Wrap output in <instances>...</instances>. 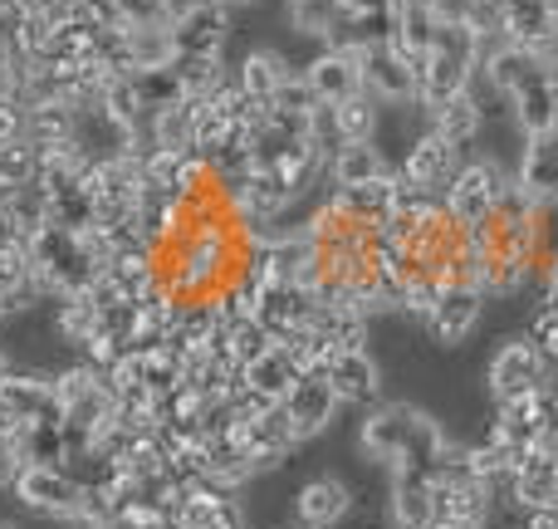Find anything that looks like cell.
<instances>
[{"mask_svg":"<svg viewBox=\"0 0 558 529\" xmlns=\"http://www.w3.org/2000/svg\"><path fill=\"white\" fill-rule=\"evenodd\" d=\"M514 182V172H505L500 163H490V157H471V163L456 172V182L446 187V212L456 216L461 226H485L495 216V206H500L505 187Z\"/></svg>","mask_w":558,"mask_h":529,"instance_id":"3957f363","label":"cell"},{"mask_svg":"<svg viewBox=\"0 0 558 529\" xmlns=\"http://www.w3.org/2000/svg\"><path fill=\"white\" fill-rule=\"evenodd\" d=\"M539 64L549 69V79H554V94H558V39H554L549 49H539Z\"/></svg>","mask_w":558,"mask_h":529,"instance_id":"bcb514c9","label":"cell"},{"mask_svg":"<svg viewBox=\"0 0 558 529\" xmlns=\"http://www.w3.org/2000/svg\"><path fill=\"white\" fill-rule=\"evenodd\" d=\"M128 15V25H172L177 10L167 0H118Z\"/></svg>","mask_w":558,"mask_h":529,"instance_id":"60d3db41","label":"cell"},{"mask_svg":"<svg viewBox=\"0 0 558 529\" xmlns=\"http://www.w3.org/2000/svg\"><path fill=\"white\" fill-rule=\"evenodd\" d=\"M270 348H275V334H270V328H265L255 314L231 318V324H226V353H231L235 363H241V373L255 363V358L270 353Z\"/></svg>","mask_w":558,"mask_h":529,"instance_id":"d590c367","label":"cell"},{"mask_svg":"<svg viewBox=\"0 0 558 529\" xmlns=\"http://www.w3.org/2000/svg\"><path fill=\"white\" fill-rule=\"evenodd\" d=\"M520 529H558V510L549 505V510H530V515H520Z\"/></svg>","mask_w":558,"mask_h":529,"instance_id":"ee69618b","label":"cell"},{"mask_svg":"<svg viewBox=\"0 0 558 529\" xmlns=\"http://www.w3.org/2000/svg\"><path fill=\"white\" fill-rule=\"evenodd\" d=\"M357 515V495L343 476H314L294 491V525L299 529H338Z\"/></svg>","mask_w":558,"mask_h":529,"instance_id":"8fae6325","label":"cell"},{"mask_svg":"<svg viewBox=\"0 0 558 529\" xmlns=\"http://www.w3.org/2000/svg\"><path fill=\"white\" fill-rule=\"evenodd\" d=\"M133 84H137V94H143L147 113H157V108L182 104V98H186V94H182V79H177V69H137Z\"/></svg>","mask_w":558,"mask_h":529,"instance_id":"74e56055","label":"cell"},{"mask_svg":"<svg viewBox=\"0 0 558 529\" xmlns=\"http://www.w3.org/2000/svg\"><path fill=\"white\" fill-rule=\"evenodd\" d=\"M10 491H15V501L25 505L29 515H45V520L74 525L78 510H84V485H78L64 466H25Z\"/></svg>","mask_w":558,"mask_h":529,"instance_id":"5b68a950","label":"cell"},{"mask_svg":"<svg viewBox=\"0 0 558 529\" xmlns=\"http://www.w3.org/2000/svg\"><path fill=\"white\" fill-rule=\"evenodd\" d=\"M235 35V5L231 0H192L172 15L177 55H226Z\"/></svg>","mask_w":558,"mask_h":529,"instance_id":"ba28073f","label":"cell"},{"mask_svg":"<svg viewBox=\"0 0 558 529\" xmlns=\"http://www.w3.org/2000/svg\"><path fill=\"white\" fill-rule=\"evenodd\" d=\"M279 407L289 412L299 442H314V436H324L328 426H333V417H338V407H343V402H338L333 383H328L324 373H308V377H299V383L289 387Z\"/></svg>","mask_w":558,"mask_h":529,"instance_id":"ac0fdd59","label":"cell"},{"mask_svg":"<svg viewBox=\"0 0 558 529\" xmlns=\"http://www.w3.org/2000/svg\"><path fill=\"white\" fill-rule=\"evenodd\" d=\"M333 108V123H338V137L343 143H377V128H383V104L373 94H353L343 104H328Z\"/></svg>","mask_w":558,"mask_h":529,"instance_id":"4dcf8cb0","label":"cell"},{"mask_svg":"<svg viewBox=\"0 0 558 529\" xmlns=\"http://www.w3.org/2000/svg\"><path fill=\"white\" fill-rule=\"evenodd\" d=\"M432 128L441 137H451L456 147H475V137L485 133V108H481V98H475V88H465V94H456V98H446V104H436L432 113Z\"/></svg>","mask_w":558,"mask_h":529,"instance_id":"4316f807","label":"cell"},{"mask_svg":"<svg viewBox=\"0 0 558 529\" xmlns=\"http://www.w3.org/2000/svg\"><path fill=\"white\" fill-rule=\"evenodd\" d=\"M324 377L333 383V393L343 407H377L383 402V368H377V358L367 353V348H338V353L328 358Z\"/></svg>","mask_w":558,"mask_h":529,"instance_id":"e0dca14e","label":"cell"},{"mask_svg":"<svg viewBox=\"0 0 558 529\" xmlns=\"http://www.w3.org/2000/svg\"><path fill=\"white\" fill-rule=\"evenodd\" d=\"M481 318H485V289L481 285H446L422 328L436 338V344L456 348V344H465V338L475 334Z\"/></svg>","mask_w":558,"mask_h":529,"instance_id":"4fadbf2b","label":"cell"},{"mask_svg":"<svg viewBox=\"0 0 558 529\" xmlns=\"http://www.w3.org/2000/svg\"><path fill=\"white\" fill-rule=\"evenodd\" d=\"M514 182H520V192L534 206L558 212V128L524 137V153L514 163Z\"/></svg>","mask_w":558,"mask_h":529,"instance_id":"5bb4252c","label":"cell"},{"mask_svg":"<svg viewBox=\"0 0 558 529\" xmlns=\"http://www.w3.org/2000/svg\"><path fill=\"white\" fill-rule=\"evenodd\" d=\"M0 529H20V525L15 520H0Z\"/></svg>","mask_w":558,"mask_h":529,"instance_id":"816d5d0a","label":"cell"},{"mask_svg":"<svg viewBox=\"0 0 558 529\" xmlns=\"http://www.w3.org/2000/svg\"><path fill=\"white\" fill-rule=\"evenodd\" d=\"M10 15H15V0H0V25H5Z\"/></svg>","mask_w":558,"mask_h":529,"instance_id":"7dc6e473","label":"cell"},{"mask_svg":"<svg viewBox=\"0 0 558 529\" xmlns=\"http://www.w3.org/2000/svg\"><path fill=\"white\" fill-rule=\"evenodd\" d=\"M128 39H133V64L137 69H172L177 64L172 25H128Z\"/></svg>","mask_w":558,"mask_h":529,"instance_id":"e575fe53","label":"cell"},{"mask_svg":"<svg viewBox=\"0 0 558 529\" xmlns=\"http://www.w3.org/2000/svg\"><path fill=\"white\" fill-rule=\"evenodd\" d=\"M314 314H318V294L308 285H265L260 309H255V318L275 334V344L314 328Z\"/></svg>","mask_w":558,"mask_h":529,"instance_id":"d6986e66","label":"cell"},{"mask_svg":"<svg viewBox=\"0 0 558 529\" xmlns=\"http://www.w3.org/2000/svg\"><path fill=\"white\" fill-rule=\"evenodd\" d=\"M530 338L534 348H539L544 358H549V368L558 373V314H549V309H534V318H530Z\"/></svg>","mask_w":558,"mask_h":529,"instance_id":"f35d334b","label":"cell"},{"mask_svg":"<svg viewBox=\"0 0 558 529\" xmlns=\"http://www.w3.org/2000/svg\"><path fill=\"white\" fill-rule=\"evenodd\" d=\"M15 15H39L59 29L69 20H78V0H15Z\"/></svg>","mask_w":558,"mask_h":529,"instance_id":"ab89813d","label":"cell"},{"mask_svg":"<svg viewBox=\"0 0 558 529\" xmlns=\"http://www.w3.org/2000/svg\"><path fill=\"white\" fill-rule=\"evenodd\" d=\"M387 520H392V529H432L436 525V485L416 471H392Z\"/></svg>","mask_w":558,"mask_h":529,"instance_id":"7402d4cb","label":"cell"},{"mask_svg":"<svg viewBox=\"0 0 558 529\" xmlns=\"http://www.w3.org/2000/svg\"><path fill=\"white\" fill-rule=\"evenodd\" d=\"M98 318H104V304H98L94 289H74V294L54 299V334L64 338V344L84 348L88 338L98 334Z\"/></svg>","mask_w":558,"mask_h":529,"instance_id":"f1b7e54d","label":"cell"},{"mask_svg":"<svg viewBox=\"0 0 558 529\" xmlns=\"http://www.w3.org/2000/svg\"><path fill=\"white\" fill-rule=\"evenodd\" d=\"M10 432H15V422H10V417H5V412H0V442H5V436H10Z\"/></svg>","mask_w":558,"mask_h":529,"instance_id":"c3c4849f","label":"cell"},{"mask_svg":"<svg viewBox=\"0 0 558 529\" xmlns=\"http://www.w3.org/2000/svg\"><path fill=\"white\" fill-rule=\"evenodd\" d=\"M284 15L299 39H324V45H338L353 29V10L343 0H289Z\"/></svg>","mask_w":558,"mask_h":529,"instance_id":"603a6c76","label":"cell"},{"mask_svg":"<svg viewBox=\"0 0 558 529\" xmlns=\"http://www.w3.org/2000/svg\"><path fill=\"white\" fill-rule=\"evenodd\" d=\"M397 167L387 163V153L377 143H348L328 157V182L324 187H363L377 177H392Z\"/></svg>","mask_w":558,"mask_h":529,"instance_id":"484cf974","label":"cell"},{"mask_svg":"<svg viewBox=\"0 0 558 529\" xmlns=\"http://www.w3.org/2000/svg\"><path fill=\"white\" fill-rule=\"evenodd\" d=\"M490 432L500 436V442L520 446V452H530V446H544L558 432L554 387H544V393H530V397H514V402H500Z\"/></svg>","mask_w":558,"mask_h":529,"instance_id":"30bf717a","label":"cell"},{"mask_svg":"<svg viewBox=\"0 0 558 529\" xmlns=\"http://www.w3.org/2000/svg\"><path fill=\"white\" fill-rule=\"evenodd\" d=\"M554 387V368L530 338H510V344L495 348L490 358V393L495 402H514V397H530Z\"/></svg>","mask_w":558,"mask_h":529,"instance_id":"52a82bcc","label":"cell"},{"mask_svg":"<svg viewBox=\"0 0 558 529\" xmlns=\"http://www.w3.org/2000/svg\"><path fill=\"white\" fill-rule=\"evenodd\" d=\"M39 172H45V157L29 137H15V143H0V187L5 192H20V187H35Z\"/></svg>","mask_w":558,"mask_h":529,"instance_id":"836d02e7","label":"cell"},{"mask_svg":"<svg viewBox=\"0 0 558 529\" xmlns=\"http://www.w3.org/2000/svg\"><path fill=\"white\" fill-rule=\"evenodd\" d=\"M0 412L10 422H64V407L54 402V377L49 373H25L10 368V377L0 383Z\"/></svg>","mask_w":558,"mask_h":529,"instance_id":"9a60e30c","label":"cell"},{"mask_svg":"<svg viewBox=\"0 0 558 529\" xmlns=\"http://www.w3.org/2000/svg\"><path fill=\"white\" fill-rule=\"evenodd\" d=\"M177 79H182V94L186 98H206L235 74L226 69V55H177Z\"/></svg>","mask_w":558,"mask_h":529,"instance_id":"d6a6232c","label":"cell"},{"mask_svg":"<svg viewBox=\"0 0 558 529\" xmlns=\"http://www.w3.org/2000/svg\"><path fill=\"white\" fill-rule=\"evenodd\" d=\"M353 15H377V10H392V0H343Z\"/></svg>","mask_w":558,"mask_h":529,"instance_id":"f6af8a7d","label":"cell"},{"mask_svg":"<svg viewBox=\"0 0 558 529\" xmlns=\"http://www.w3.org/2000/svg\"><path fill=\"white\" fill-rule=\"evenodd\" d=\"M441 35V20H436L432 0H392V39L387 45L407 59L412 69H422L432 39Z\"/></svg>","mask_w":558,"mask_h":529,"instance_id":"ffe728a7","label":"cell"},{"mask_svg":"<svg viewBox=\"0 0 558 529\" xmlns=\"http://www.w3.org/2000/svg\"><path fill=\"white\" fill-rule=\"evenodd\" d=\"M5 196H10V192H5V187H0V206H5Z\"/></svg>","mask_w":558,"mask_h":529,"instance_id":"f5cc1de1","label":"cell"},{"mask_svg":"<svg viewBox=\"0 0 558 529\" xmlns=\"http://www.w3.org/2000/svg\"><path fill=\"white\" fill-rule=\"evenodd\" d=\"M549 10H554V15H558V0H549Z\"/></svg>","mask_w":558,"mask_h":529,"instance_id":"db71d44e","label":"cell"},{"mask_svg":"<svg viewBox=\"0 0 558 529\" xmlns=\"http://www.w3.org/2000/svg\"><path fill=\"white\" fill-rule=\"evenodd\" d=\"M505 5V39L530 55L549 49L558 39V15L549 10V0H500Z\"/></svg>","mask_w":558,"mask_h":529,"instance_id":"cb8c5ba5","label":"cell"},{"mask_svg":"<svg viewBox=\"0 0 558 529\" xmlns=\"http://www.w3.org/2000/svg\"><path fill=\"white\" fill-rule=\"evenodd\" d=\"M78 15L94 29H128V15L118 0H78Z\"/></svg>","mask_w":558,"mask_h":529,"instance_id":"b9f144b4","label":"cell"},{"mask_svg":"<svg viewBox=\"0 0 558 529\" xmlns=\"http://www.w3.org/2000/svg\"><path fill=\"white\" fill-rule=\"evenodd\" d=\"M235 436H241V446L251 452L255 476L279 471V466H284L289 456H294V446H304V442H299V432H294V422H289L284 407H270L265 417H255V422L235 426Z\"/></svg>","mask_w":558,"mask_h":529,"instance_id":"2e32d148","label":"cell"},{"mask_svg":"<svg viewBox=\"0 0 558 529\" xmlns=\"http://www.w3.org/2000/svg\"><path fill=\"white\" fill-rule=\"evenodd\" d=\"M289 74H299L294 64H289L279 49L270 45H255V49H245L241 55V64H235V84L245 88V94L255 98V104H275V94L284 88V79Z\"/></svg>","mask_w":558,"mask_h":529,"instance_id":"d4e9b609","label":"cell"},{"mask_svg":"<svg viewBox=\"0 0 558 529\" xmlns=\"http://www.w3.org/2000/svg\"><path fill=\"white\" fill-rule=\"evenodd\" d=\"M465 167V147H456L451 137H441L436 128H426L422 137L407 143V157L397 163V172L412 187H422L426 196H446V187L456 182V172Z\"/></svg>","mask_w":558,"mask_h":529,"instance_id":"9c48e42d","label":"cell"},{"mask_svg":"<svg viewBox=\"0 0 558 529\" xmlns=\"http://www.w3.org/2000/svg\"><path fill=\"white\" fill-rule=\"evenodd\" d=\"M475 74H481V35H475L471 25H441V35L432 39L422 69H416V79H422L416 104L432 113L436 104L465 94V88L475 84Z\"/></svg>","mask_w":558,"mask_h":529,"instance_id":"6da1fadb","label":"cell"},{"mask_svg":"<svg viewBox=\"0 0 558 529\" xmlns=\"http://www.w3.org/2000/svg\"><path fill=\"white\" fill-rule=\"evenodd\" d=\"M416 426H422V412L412 402H377L367 407L363 426H357V452H363V461L392 471L407 456V446H412Z\"/></svg>","mask_w":558,"mask_h":529,"instance_id":"277c9868","label":"cell"},{"mask_svg":"<svg viewBox=\"0 0 558 529\" xmlns=\"http://www.w3.org/2000/svg\"><path fill=\"white\" fill-rule=\"evenodd\" d=\"M29 265H35V279L49 289V299L74 294V289H94L98 279V261L88 255V245L78 241L64 226H45L25 241Z\"/></svg>","mask_w":558,"mask_h":529,"instance_id":"7a4b0ae2","label":"cell"},{"mask_svg":"<svg viewBox=\"0 0 558 529\" xmlns=\"http://www.w3.org/2000/svg\"><path fill=\"white\" fill-rule=\"evenodd\" d=\"M299 377H304V373H299V368H294V358H289V348H284V344H275L270 353H265V358H255V363L245 368V373H241V383H245V387H255V393H265V397H275V402H284V393L299 383Z\"/></svg>","mask_w":558,"mask_h":529,"instance_id":"f546056e","label":"cell"},{"mask_svg":"<svg viewBox=\"0 0 558 529\" xmlns=\"http://www.w3.org/2000/svg\"><path fill=\"white\" fill-rule=\"evenodd\" d=\"M5 212H10V221L20 226V236L29 241L35 231H45V226H49V192L39 182L35 187H20V192L5 196Z\"/></svg>","mask_w":558,"mask_h":529,"instance_id":"8d00e7d4","label":"cell"},{"mask_svg":"<svg viewBox=\"0 0 558 529\" xmlns=\"http://www.w3.org/2000/svg\"><path fill=\"white\" fill-rule=\"evenodd\" d=\"M231 5H260V0H231Z\"/></svg>","mask_w":558,"mask_h":529,"instance_id":"f907efd6","label":"cell"},{"mask_svg":"<svg viewBox=\"0 0 558 529\" xmlns=\"http://www.w3.org/2000/svg\"><path fill=\"white\" fill-rule=\"evenodd\" d=\"M520 446H510V442H500V436H485V442H475L471 446V466H475V481H485L490 491H500V485H510V476H514V466H520Z\"/></svg>","mask_w":558,"mask_h":529,"instance_id":"1f68e13d","label":"cell"},{"mask_svg":"<svg viewBox=\"0 0 558 529\" xmlns=\"http://www.w3.org/2000/svg\"><path fill=\"white\" fill-rule=\"evenodd\" d=\"M304 79H308V88H314L318 104H343V98L363 94V64H357V45H353V39H343V45H324L304 64Z\"/></svg>","mask_w":558,"mask_h":529,"instance_id":"7c38bea8","label":"cell"},{"mask_svg":"<svg viewBox=\"0 0 558 529\" xmlns=\"http://www.w3.org/2000/svg\"><path fill=\"white\" fill-rule=\"evenodd\" d=\"M357 45V39H353ZM357 64H363V88L377 98L383 108H416V94H422V79L416 69L397 55L387 39H373V45H357Z\"/></svg>","mask_w":558,"mask_h":529,"instance_id":"8992f818","label":"cell"},{"mask_svg":"<svg viewBox=\"0 0 558 529\" xmlns=\"http://www.w3.org/2000/svg\"><path fill=\"white\" fill-rule=\"evenodd\" d=\"M10 368H15V363H10V358H5V348H0V383H5V377H10Z\"/></svg>","mask_w":558,"mask_h":529,"instance_id":"681fc988","label":"cell"},{"mask_svg":"<svg viewBox=\"0 0 558 529\" xmlns=\"http://www.w3.org/2000/svg\"><path fill=\"white\" fill-rule=\"evenodd\" d=\"M25 466H29L25 452H20V446L5 436V442H0V491H10V485H15V476L25 471Z\"/></svg>","mask_w":558,"mask_h":529,"instance_id":"7bdbcfd3","label":"cell"},{"mask_svg":"<svg viewBox=\"0 0 558 529\" xmlns=\"http://www.w3.org/2000/svg\"><path fill=\"white\" fill-rule=\"evenodd\" d=\"M147 147H167V153H196V98L167 104L147 118Z\"/></svg>","mask_w":558,"mask_h":529,"instance_id":"83f0119b","label":"cell"},{"mask_svg":"<svg viewBox=\"0 0 558 529\" xmlns=\"http://www.w3.org/2000/svg\"><path fill=\"white\" fill-rule=\"evenodd\" d=\"M510 113H514V123H520L524 137L558 128V94H554V79L544 64H534L530 74L510 88Z\"/></svg>","mask_w":558,"mask_h":529,"instance_id":"44dd1931","label":"cell"}]
</instances>
